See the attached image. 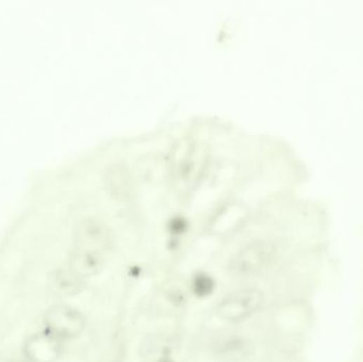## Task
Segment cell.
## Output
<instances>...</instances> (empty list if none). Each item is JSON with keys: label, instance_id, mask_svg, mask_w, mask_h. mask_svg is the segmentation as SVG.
I'll use <instances>...</instances> for the list:
<instances>
[{"label": "cell", "instance_id": "cell-1", "mask_svg": "<svg viewBox=\"0 0 363 362\" xmlns=\"http://www.w3.org/2000/svg\"><path fill=\"white\" fill-rule=\"evenodd\" d=\"M44 330L58 340L70 341L84 332L86 320L80 310L65 304L51 306L43 318Z\"/></svg>", "mask_w": 363, "mask_h": 362}, {"label": "cell", "instance_id": "cell-2", "mask_svg": "<svg viewBox=\"0 0 363 362\" xmlns=\"http://www.w3.org/2000/svg\"><path fill=\"white\" fill-rule=\"evenodd\" d=\"M263 295L257 289H242L224 297L216 307L220 319L226 322H240L252 317L260 309Z\"/></svg>", "mask_w": 363, "mask_h": 362}, {"label": "cell", "instance_id": "cell-3", "mask_svg": "<svg viewBox=\"0 0 363 362\" xmlns=\"http://www.w3.org/2000/svg\"><path fill=\"white\" fill-rule=\"evenodd\" d=\"M275 249L270 243L257 241L240 250L232 259L235 276H252L265 269L275 257Z\"/></svg>", "mask_w": 363, "mask_h": 362}, {"label": "cell", "instance_id": "cell-4", "mask_svg": "<svg viewBox=\"0 0 363 362\" xmlns=\"http://www.w3.org/2000/svg\"><path fill=\"white\" fill-rule=\"evenodd\" d=\"M62 341L46 330L27 337L22 344V355L27 362H55L62 351Z\"/></svg>", "mask_w": 363, "mask_h": 362}, {"label": "cell", "instance_id": "cell-5", "mask_svg": "<svg viewBox=\"0 0 363 362\" xmlns=\"http://www.w3.org/2000/svg\"><path fill=\"white\" fill-rule=\"evenodd\" d=\"M105 265L103 254L89 250L74 247L70 258V269L80 278L85 280L86 278L97 276L103 270Z\"/></svg>", "mask_w": 363, "mask_h": 362}, {"label": "cell", "instance_id": "cell-6", "mask_svg": "<svg viewBox=\"0 0 363 362\" xmlns=\"http://www.w3.org/2000/svg\"><path fill=\"white\" fill-rule=\"evenodd\" d=\"M84 280L68 268L67 270H60L53 276V290L62 297H72L81 292Z\"/></svg>", "mask_w": 363, "mask_h": 362}, {"label": "cell", "instance_id": "cell-7", "mask_svg": "<svg viewBox=\"0 0 363 362\" xmlns=\"http://www.w3.org/2000/svg\"><path fill=\"white\" fill-rule=\"evenodd\" d=\"M218 353L224 361H242L250 356L252 349L248 341L244 339H233L224 343Z\"/></svg>", "mask_w": 363, "mask_h": 362}, {"label": "cell", "instance_id": "cell-8", "mask_svg": "<svg viewBox=\"0 0 363 362\" xmlns=\"http://www.w3.org/2000/svg\"><path fill=\"white\" fill-rule=\"evenodd\" d=\"M190 289L192 292L197 297L204 299L213 295L216 289V280L213 276H209L206 272H199L190 282Z\"/></svg>", "mask_w": 363, "mask_h": 362}, {"label": "cell", "instance_id": "cell-9", "mask_svg": "<svg viewBox=\"0 0 363 362\" xmlns=\"http://www.w3.org/2000/svg\"><path fill=\"white\" fill-rule=\"evenodd\" d=\"M9 362H27L26 360H12V361Z\"/></svg>", "mask_w": 363, "mask_h": 362}]
</instances>
